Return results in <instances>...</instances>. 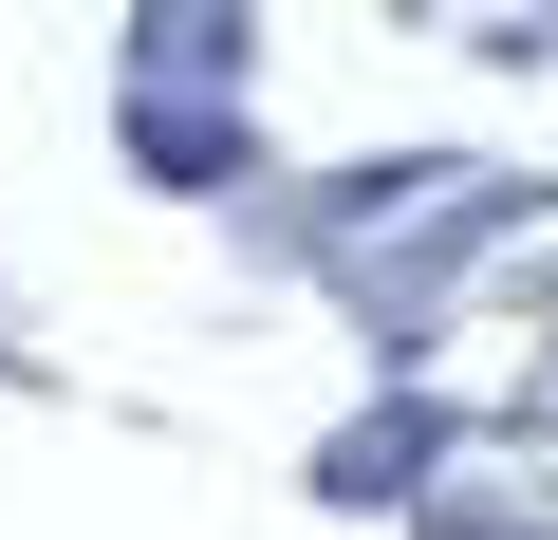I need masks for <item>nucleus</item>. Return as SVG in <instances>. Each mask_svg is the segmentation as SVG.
<instances>
[]
</instances>
